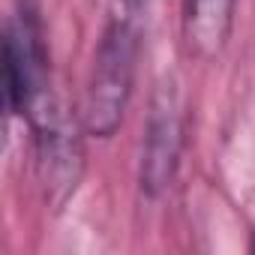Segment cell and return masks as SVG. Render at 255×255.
I'll list each match as a JSON object with an SVG mask.
<instances>
[{"instance_id": "52a82bcc", "label": "cell", "mask_w": 255, "mask_h": 255, "mask_svg": "<svg viewBox=\"0 0 255 255\" xmlns=\"http://www.w3.org/2000/svg\"><path fill=\"white\" fill-rule=\"evenodd\" d=\"M252 249H255V243H252Z\"/></svg>"}, {"instance_id": "8992f818", "label": "cell", "mask_w": 255, "mask_h": 255, "mask_svg": "<svg viewBox=\"0 0 255 255\" xmlns=\"http://www.w3.org/2000/svg\"><path fill=\"white\" fill-rule=\"evenodd\" d=\"M117 3H120L123 9H129V12H132V9H138V6H144V3H147V0H117Z\"/></svg>"}, {"instance_id": "5b68a950", "label": "cell", "mask_w": 255, "mask_h": 255, "mask_svg": "<svg viewBox=\"0 0 255 255\" xmlns=\"http://www.w3.org/2000/svg\"><path fill=\"white\" fill-rule=\"evenodd\" d=\"M237 0H183L180 36L195 60H213L231 39Z\"/></svg>"}, {"instance_id": "3957f363", "label": "cell", "mask_w": 255, "mask_h": 255, "mask_svg": "<svg viewBox=\"0 0 255 255\" xmlns=\"http://www.w3.org/2000/svg\"><path fill=\"white\" fill-rule=\"evenodd\" d=\"M186 147V102L174 75H162L150 93L141 159H138V186L147 198H159L171 189Z\"/></svg>"}, {"instance_id": "277c9868", "label": "cell", "mask_w": 255, "mask_h": 255, "mask_svg": "<svg viewBox=\"0 0 255 255\" xmlns=\"http://www.w3.org/2000/svg\"><path fill=\"white\" fill-rule=\"evenodd\" d=\"M27 123L33 129V156L42 195L54 210H60L75 195L84 174V126L78 117H69L60 102L39 111Z\"/></svg>"}, {"instance_id": "6da1fadb", "label": "cell", "mask_w": 255, "mask_h": 255, "mask_svg": "<svg viewBox=\"0 0 255 255\" xmlns=\"http://www.w3.org/2000/svg\"><path fill=\"white\" fill-rule=\"evenodd\" d=\"M138 30L132 18H114L108 30L102 33V42L96 48L87 87L78 105V120L84 126V135L93 138H111L123 114L129 108L132 87H135V66H138Z\"/></svg>"}, {"instance_id": "7a4b0ae2", "label": "cell", "mask_w": 255, "mask_h": 255, "mask_svg": "<svg viewBox=\"0 0 255 255\" xmlns=\"http://www.w3.org/2000/svg\"><path fill=\"white\" fill-rule=\"evenodd\" d=\"M57 102L51 90V60L36 0H18L3 30V105L9 114L33 117Z\"/></svg>"}]
</instances>
